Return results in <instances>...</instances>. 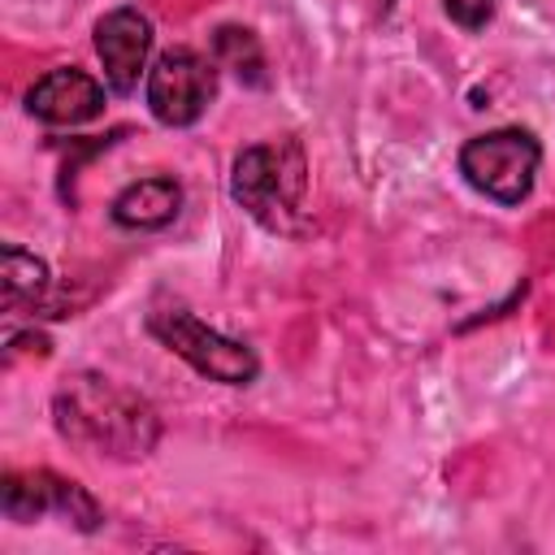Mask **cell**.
<instances>
[{
	"mask_svg": "<svg viewBox=\"0 0 555 555\" xmlns=\"http://www.w3.org/2000/svg\"><path fill=\"white\" fill-rule=\"evenodd\" d=\"M212 48H217V61L247 87H264L269 74H264V52H260V39L247 30V26H221L212 35Z\"/></svg>",
	"mask_w": 555,
	"mask_h": 555,
	"instance_id": "cell-11",
	"label": "cell"
},
{
	"mask_svg": "<svg viewBox=\"0 0 555 555\" xmlns=\"http://www.w3.org/2000/svg\"><path fill=\"white\" fill-rule=\"evenodd\" d=\"M442 4H447V17L464 30H481L494 17V0H442Z\"/></svg>",
	"mask_w": 555,
	"mask_h": 555,
	"instance_id": "cell-12",
	"label": "cell"
},
{
	"mask_svg": "<svg viewBox=\"0 0 555 555\" xmlns=\"http://www.w3.org/2000/svg\"><path fill=\"white\" fill-rule=\"evenodd\" d=\"M147 330H152L173 356H182L195 373H204V377H212V382L247 386V382H256V373H260V360H256L251 347H243V343H234V338L208 330V325H204L199 317H191L186 308H156V312L147 317Z\"/></svg>",
	"mask_w": 555,
	"mask_h": 555,
	"instance_id": "cell-4",
	"label": "cell"
},
{
	"mask_svg": "<svg viewBox=\"0 0 555 555\" xmlns=\"http://www.w3.org/2000/svg\"><path fill=\"white\" fill-rule=\"evenodd\" d=\"M234 199L273 234H295L304 225L308 195V160L295 139H269L238 152L230 173Z\"/></svg>",
	"mask_w": 555,
	"mask_h": 555,
	"instance_id": "cell-2",
	"label": "cell"
},
{
	"mask_svg": "<svg viewBox=\"0 0 555 555\" xmlns=\"http://www.w3.org/2000/svg\"><path fill=\"white\" fill-rule=\"evenodd\" d=\"M0 291H4V312H22V308H35L43 295H48V264L17 247V243H4V264H0Z\"/></svg>",
	"mask_w": 555,
	"mask_h": 555,
	"instance_id": "cell-10",
	"label": "cell"
},
{
	"mask_svg": "<svg viewBox=\"0 0 555 555\" xmlns=\"http://www.w3.org/2000/svg\"><path fill=\"white\" fill-rule=\"evenodd\" d=\"M52 412H56V429L69 442L113 460H143L160 438L156 408L143 395L100 373L65 377V386L52 399Z\"/></svg>",
	"mask_w": 555,
	"mask_h": 555,
	"instance_id": "cell-1",
	"label": "cell"
},
{
	"mask_svg": "<svg viewBox=\"0 0 555 555\" xmlns=\"http://www.w3.org/2000/svg\"><path fill=\"white\" fill-rule=\"evenodd\" d=\"M538 165H542V147L520 126L477 134L460 147V173L494 204H520L533 191Z\"/></svg>",
	"mask_w": 555,
	"mask_h": 555,
	"instance_id": "cell-3",
	"label": "cell"
},
{
	"mask_svg": "<svg viewBox=\"0 0 555 555\" xmlns=\"http://www.w3.org/2000/svg\"><path fill=\"white\" fill-rule=\"evenodd\" d=\"M217 95V69L191 48H169L147 69V108L165 126H191Z\"/></svg>",
	"mask_w": 555,
	"mask_h": 555,
	"instance_id": "cell-5",
	"label": "cell"
},
{
	"mask_svg": "<svg viewBox=\"0 0 555 555\" xmlns=\"http://www.w3.org/2000/svg\"><path fill=\"white\" fill-rule=\"evenodd\" d=\"M182 204V186L173 178H139L130 182L117 199H113V221L126 230H160L178 217Z\"/></svg>",
	"mask_w": 555,
	"mask_h": 555,
	"instance_id": "cell-9",
	"label": "cell"
},
{
	"mask_svg": "<svg viewBox=\"0 0 555 555\" xmlns=\"http://www.w3.org/2000/svg\"><path fill=\"white\" fill-rule=\"evenodd\" d=\"M26 108H30V117H39L48 126H78V121L100 117L104 87L82 69H48L26 91Z\"/></svg>",
	"mask_w": 555,
	"mask_h": 555,
	"instance_id": "cell-8",
	"label": "cell"
},
{
	"mask_svg": "<svg viewBox=\"0 0 555 555\" xmlns=\"http://www.w3.org/2000/svg\"><path fill=\"white\" fill-rule=\"evenodd\" d=\"M95 52L104 65V78L117 95H130L139 87V74L152 52V22L139 9H113L95 22Z\"/></svg>",
	"mask_w": 555,
	"mask_h": 555,
	"instance_id": "cell-7",
	"label": "cell"
},
{
	"mask_svg": "<svg viewBox=\"0 0 555 555\" xmlns=\"http://www.w3.org/2000/svg\"><path fill=\"white\" fill-rule=\"evenodd\" d=\"M0 503H4V516H9V520H22V525H30V520H39V516H48V512L74 520L82 533H91V529L100 525V503H95L78 481H65V477H56V473H48V468L9 473Z\"/></svg>",
	"mask_w": 555,
	"mask_h": 555,
	"instance_id": "cell-6",
	"label": "cell"
}]
</instances>
